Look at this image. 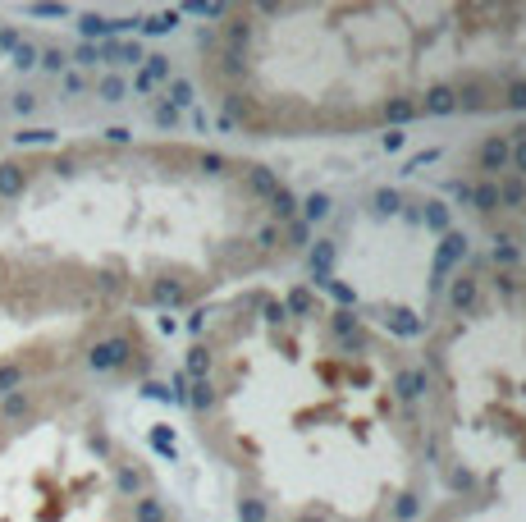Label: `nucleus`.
I'll list each match as a JSON object with an SVG mask.
<instances>
[{
  "label": "nucleus",
  "mask_w": 526,
  "mask_h": 522,
  "mask_svg": "<svg viewBox=\"0 0 526 522\" xmlns=\"http://www.w3.org/2000/svg\"><path fill=\"white\" fill-rule=\"evenodd\" d=\"M0 522H156L142 463L74 367L0 403Z\"/></svg>",
  "instance_id": "obj_1"
},
{
  "label": "nucleus",
  "mask_w": 526,
  "mask_h": 522,
  "mask_svg": "<svg viewBox=\"0 0 526 522\" xmlns=\"http://www.w3.org/2000/svg\"><path fill=\"white\" fill-rule=\"evenodd\" d=\"M83 349H88L83 321H46L0 308V403L42 376L78 367Z\"/></svg>",
  "instance_id": "obj_2"
}]
</instances>
